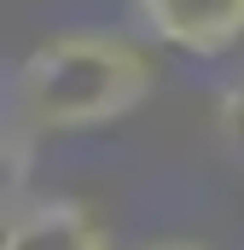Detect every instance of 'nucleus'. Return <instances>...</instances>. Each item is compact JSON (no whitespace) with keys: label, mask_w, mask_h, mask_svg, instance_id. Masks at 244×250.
<instances>
[{"label":"nucleus","mask_w":244,"mask_h":250,"mask_svg":"<svg viewBox=\"0 0 244 250\" xmlns=\"http://www.w3.org/2000/svg\"><path fill=\"white\" fill-rule=\"evenodd\" d=\"M0 250H111V233L99 227V215L76 198H41L29 209H18L6 221V245Z\"/></svg>","instance_id":"3"},{"label":"nucleus","mask_w":244,"mask_h":250,"mask_svg":"<svg viewBox=\"0 0 244 250\" xmlns=\"http://www.w3.org/2000/svg\"><path fill=\"white\" fill-rule=\"evenodd\" d=\"M151 87H157V64L128 35L64 29L18 64L12 111L23 134H81L140 111Z\"/></svg>","instance_id":"1"},{"label":"nucleus","mask_w":244,"mask_h":250,"mask_svg":"<svg viewBox=\"0 0 244 250\" xmlns=\"http://www.w3.org/2000/svg\"><path fill=\"white\" fill-rule=\"evenodd\" d=\"M145 29L192 59H221L244 41V0H140Z\"/></svg>","instance_id":"2"},{"label":"nucleus","mask_w":244,"mask_h":250,"mask_svg":"<svg viewBox=\"0 0 244 250\" xmlns=\"http://www.w3.org/2000/svg\"><path fill=\"white\" fill-rule=\"evenodd\" d=\"M215 123H221V134H227L233 146H244V82L221 93V111H215Z\"/></svg>","instance_id":"4"},{"label":"nucleus","mask_w":244,"mask_h":250,"mask_svg":"<svg viewBox=\"0 0 244 250\" xmlns=\"http://www.w3.org/2000/svg\"><path fill=\"white\" fill-rule=\"evenodd\" d=\"M145 250H203V245H181V239H163V245H145Z\"/></svg>","instance_id":"5"}]
</instances>
